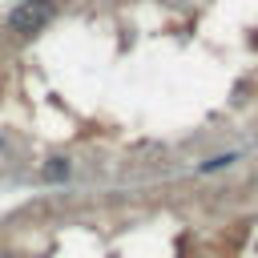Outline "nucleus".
<instances>
[{"label": "nucleus", "mask_w": 258, "mask_h": 258, "mask_svg": "<svg viewBox=\"0 0 258 258\" xmlns=\"http://www.w3.org/2000/svg\"><path fill=\"white\" fill-rule=\"evenodd\" d=\"M52 20H56V4H52V0H24V4L12 8L8 28H12L16 36H36V32L48 28Z\"/></svg>", "instance_id": "1"}, {"label": "nucleus", "mask_w": 258, "mask_h": 258, "mask_svg": "<svg viewBox=\"0 0 258 258\" xmlns=\"http://www.w3.org/2000/svg\"><path fill=\"white\" fill-rule=\"evenodd\" d=\"M69 173H73V165H69L64 157H48V161L40 165V177H44V181H64Z\"/></svg>", "instance_id": "2"}, {"label": "nucleus", "mask_w": 258, "mask_h": 258, "mask_svg": "<svg viewBox=\"0 0 258 258\" xmlns=\"http://www.w3.org/2000/svg\"><path fill=\"white\" fill-rule=\"evenodd\" d=\"M230 161H234V153H226V157H214V161H206V173H210V169H222V165H230Z\"/></svg>", "instance_id": "3"}]
</instances>
